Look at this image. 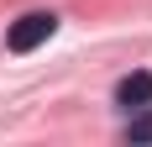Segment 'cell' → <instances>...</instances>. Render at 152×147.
<instances>
[{
	"mask_svg": "<svg viewBox=\"0 0 152 147\" xmlns=\"http://www.w3.org/2000/svg\"><path fill=\"white\" fill-rule=\"evenodd\" d=\"M53 32H58V16H53V11H31V16H21V21H11L5 47H11V53H37Z\"/></svg>",
	"mask_w": 152,
	"mask_h": 147,
	"instance_id": "6da1fadb",
	"label": "cell"
},
{
	"mask_svg": "<svg viewBox=\"0 0 152 147\" xmlns=\"http://www.w3.org/2000/svg\"><path fill=\"white\" fill-rule=\"evenodd\" d=\"M115 105H126V110L152 105V74H126L121 84H115Z\"/></svg>",
	"mask_w": 152,
	"mask_h": 147,
	"instance_id": "7a4b0ae2",
	"label": "cell"
},
{
	"mask_svg": "<svg viewBox=\"0 0 152 147\" xmlns=\"http://www.w3.org/2000/svg\"><path fill=\"white\" fill-rule=\"evenodd\" d=\"M126 142H152V105H142V116H131Z\"/></svg>",
	"mask_w": 152,
	"mask_h": 147,
	"instance_id": "3957f363",
	"label": "cell"
}]
</instances>
